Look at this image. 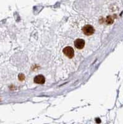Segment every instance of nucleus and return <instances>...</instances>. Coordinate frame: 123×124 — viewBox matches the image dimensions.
<instances>
[{
	"mask_svg": "<svg viewBox=\"0 0 123 124\" xmlns=\"http://www.w3.org/2000/svg\"><path fill=\"white\" fill-rule=\"evenodd\" d=\"M82 31L86 35H91L94 33V28L90 25H86L83 27Z\"/></svg>",
	"mask_w": 123,
	"mask_h": 124,
	"instance_id": "nucleus-1",
	"label": "nucleus"
},
{
	"mask_svg": "<svg viewBox=\"0 0 123 124\" xmlns=\"http://www.w3.org/2000/svg\"><path fill=\"white\" fill-rule=\"evenodd\" d=\"M64 54L66 56L69 58V59H72L73 57H74V49L71 47H66L63 49L62 50Z\"/></svg>",
	"mask_w": 123,
	"mask_h": 124,
	"instance_id": "nucleus-2",
	"label": "nucleus"
},
{
	"mask_svg": "<svg viewBox=\"0 0 123 124\" xmlns=\"http://www.w3.org/2000/svg\"><path fill=\"white\" fill-rule=\"evenodd\" d=\"M74 45L77 49H82L85 46V41L83 39H77L74 42Z\"/></svg>",
	"mask_w": 123,
	"mask_h": 124,
	"instance_id": "nucleus-3",
	"label": "nucleus"
},
{
	"mask_svg": "<svg viewBox=\"0 0 123 124\" xmlns=\"http://www.w3.org/2000/svg\"><path fill=\"white\" fill-rule=\"evenodd\" d=\"M34 82L37 84H43L45 81V77L43 75H38L34 78Z\"/></svg>",
	"mask_w": 123,
	"mask_h": 124,
	"instance_id": "nucleus-4",
	"label": "nucleus"
},
{
	"mask_svg": "<svg viewBox=\"0 0 123 124\" xmlns=\"http://www.w3.org/2000/svg\"><path fill=\"white\" fill-rule=\"evenodd\" d=\"M113 20L111 18V17H110V16L108 17L107 19H106V23L108 24H111L113 23Z\"/></svg>",
	"mask_w": 123,
	"mask_h": 124,
	"instance_id": "nucleus-5",
	"label": "nucleus"
},
{
	"mask_svg": "<svg viewBox=\"0 0 123 124\" xmlns=\"http://www.w3.org/2000/svg\"><path fill=\"white\" fill-rule=\"evenodd\" d=\"M25 79V76L23 74H20L19 75V79L20 81H23Z\"/></svg>",
	"mask_w": 123,
	"mask_h": 124,
	"instance_id": "nucleus-6",
	"label": "nucleus"
}]
</instances>
